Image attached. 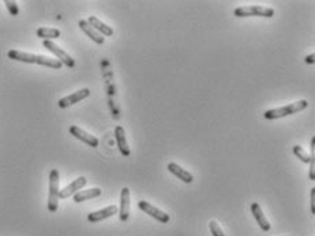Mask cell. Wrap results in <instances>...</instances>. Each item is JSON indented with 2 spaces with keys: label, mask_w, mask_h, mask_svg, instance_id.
Instances as JSON below:
<instances>
[{
  "label": "cell",
  "mask_w": 315,
  "mask_h": 236,
  "mask_svg": "<svg viewBox=\"0 0 315 236\" xmlns=\"http://www.w3.org/2000/svg\"><path fill=\"white\" fill-rule=\"evenodd\" d=\"M10 59L17 62H22V63H36V65L45 66V67H50V69H60L62 63L58 59L49 57L45 55H34V53H29V52H22L18 49H11L7 53Z\"/></svg>",
  "instance_id": "obj_1"
},
{
  "label": "cell",
  "mask_w": 315,
  "mask_h": 236,
  "mask_svg": "<svg viewBox=\"0 0 315 236\" xmlns=\"http://www.w3.org/2000/svg\"><path fill=\"white\" fill-rule=\"evenodd\" d=\"M307 107H308V101H307V100H300V101L288 104L285 107L266 111L265 113H264V116H265V119L273 121V119H280V117H285V116L293 115V113H296V112L304 111Z\"/></svg>",
  "instance_id": "obj_2"
},
{
  "label": "cell",
  "mask_w": 315,
  "mask_h": 236,
  "mask_svg": "<svg viewBox=\"0 0 315 236\" xmlns=\"http://www.w3.org/2000/svg\"><path fill=\"white\" fill-rule=\"evenodd\" d=\"M235 17L238 18H246V17H264V18H272L274 15V10L265 6H243L238 7L233 11Z\"/></svg>",
  "instance_id": "obj_3"
},
{
  "label": "cell",
  "mask_w": 315,
  "mask_h": 236,
  "mask_svg": "<svg viewBox=\"0 0 315 236\" xmlns=\"http://www.w3.org/2000/svg\"><path fill=\"white\" fill-rule=\"evenodd\" d=\"M59 171L52 169L49 173V195H48V210L55 213L59 208Z\"/></svg>",
  "instance_id": "obj_4"
},
{
  "label": "cell",
  "mask_w": 315,
  "mask_h": 236,
  "mask_svg": "<svg viewBox=\"0 0 315 236\" xmlns=\"http://www.w3.org/2000/svg\"><path fill=\"white\" fill-rule=\"evenodd\" d=\"M42 45L45 46V49H48L50 53H54L62 65L67 66V67H70V69L75 66V61H74L73 57H71L67 52L64 51V49H62L59 45H56L54 41L44 40V41H42Z\"/></svg>",
  "instance_id": "obj_5"
},
{
  "label": "cell",
  "mask_w": 315,
  "mask_h": 236,
  "mask_svg": "<svg viewBox=\"0 0 315 236\" xmlns=\"http://www.w3.org/2000/svg\"><path fill=\"white\" fill-rule=\"evenodd\" d=\"M138 208L141 209L142 212H145V213L149 214L150 217L155 218L157 221L163 222V224H165V222L169 221V214L168 213L163 212L161 209L155 208V206H153V205L149 204V202H146V201H139V202H138Z\"/></svg>",
  "instance_id": "obj_6"
},
{
  "label": "cell",
  "mask_w": 315,
  "mask_h": 236,
  "mask_svg": "<svg viewBox=\"0 0 315 236\" xmlns=\"http://www.w3.org/2000/svg\"><path fill=\"white\" fill-rule=\"evenodd\" d=\"M90 96V90L87 88H83L81 90H78L75 93H71L70 96H66V97L60 98L59 102H58V105L60 108H67V107H71L74 104H77V102L82 101L85 100L86 97Z\"/></svg>",
  "instance_id": "obj_7"
},
{
  "label": "cell",
  "mask_w": 315,
  "mask_h": 236,
  "mask_svg": "<svg viewBox=\"0 0 315 236\" xmlns=\"http://www.w3.org/2000/svg\"><path fill=\"white\" fill-rule=\"evenodd\" d=\"M86 183H87L86 178H85V176H79L78 179L71 182L69 186H66L63 190L59 191V199L69 198V197L74 195L75 193H78V191H81V189H83V187L86 186Z\"/></svg>",
  "instance_id": "obj_8"
},
{
  "label": "cell",
  "mask_w": 315,
  "mask_h": 236,
  "mask_svg": "<svg viewBox=\"0 0 315 236\" xmlns=\"http://www.w3.org/2000/svg\"><path fill=\"white\" fill-rule=\"evenodd\" d=\"M70 134L73 135V137H75L77 139H79V141H82L83 144L91 146V148H97V146H98V139H97L94 135L86 133L85 130L79 129L78 126H71V127H70Z\"/></svg>",
  "instance_id": "obj_9"
},
{
  "label": "cell",
  "mask_w": 315,
  "mask_h": 236,
  "mask_svg": "<svg viewBox=\"0 0 315 236\" xmlns=\"http://www.w3.org/2000/svg\"><path fill=\"white\" fill-rule=\"evenodd\" d=\"M116 213H118V208H116L115 205H111V206H107V208L101 209V210L89 213V216H87V221L89 222L102 221V220H107V218L112 217V216H115Z\"/></svg>",
  "instance_id": "obj_10"
},
{
  "label": "cell",
  "mask_w": 315,
  "mask_h": 236,
  "mask_svg": "<svg viewBox=\"0 0 315 236\" xmlns=\"http://www.w3.org/2000/svg\"><path fill=\"white\" fill-rule=\"evenodd\" d=\"M120 221H127L130 217V189L123 187L122 194H120V210H119Z\"/></svg>",
  "instance_id": "obj_11"
},
{
  "label": "cell",
  "mask_w": 315,
  "mask_h": 236,
  "mask_svg": "<svg viewBox=\"0 0 315 236\" xmlns=\"http://www.w3.org/2000/svg\"><path fill=\"white\" fill-rule=\"evenodd\" d=\"M115 139H116V145H118L120 153L123 154L124 157H128L131 154V150L128 148L127 139H126V131H124L122 126H116V129H115Z\"/></svg>",
  "instance_id": "obj_12"
},
{
  "label": "cell",
  "mask_w": 315,
  "mask_h": 236,
  "mask_svg": "<svg viewBox=\"0 0 315 236\" xmlns=\"http://www.w3.org/2000/svg\"><path fill=\"white\" fill-rule=\"evenodd\" d=\"M251 213L254 216V218L256 220V224L259 225V228L264 232H269L270 231V224L268 221V218L265 217V214L262 212L259 204L258 202H252L251 204Z\"/></svg>",
  "instance_id": "obj_13"
},
{
  "label": "cell",
  "mask_w": 315,
  "mask_h": 236,
  "mask_svg": "<svg viewBox=\"0 0 315 236\" xmlns=\"http://www.w3.org/2000/svg\"><path fill=\"white\" fill-rule=\"evenodd\" d=\"M167 168H168V171L171 173H174L176 178H179L184 183H192V181H194V176L191 175V172H188L187 169H184L180 165H178L176 162H169Z\"/></svg>",
  "instance_id": "obj_14"
},
{
  "label": "cell",
  "mask_w": 315,
  "mask_h": 236,
  "mask_svg": "<svg viewBox=\"0 0 315 236\" xmlns=\"http://www.w3.org/2000/svg\"><path fill=\"white\" fill-rule=\"evenodd\" d=\"M87 23H89L96 32L100 33L102 37H104V36L110 37V36L114 34V29L111 28V26H108V25L102 22V21H100L97 17H89V18H87Z\"/></svg>",
  "instance_id": "obj_15"
},
{
  "label": "cell",
  "mask_w": 315,
  "mask_h": 236,
  "mask_svg": "<svg viewBox=\"0 0 315 236\" xmlns=\"http://www.w3.org/2000/svg\"><path fill=\"white\" fill-rule=\"evenodd\" d=\"M78 25H79V28H81V30H82V32L85 33L87 37L90 38V40H93V41L96 42V44H100V45H101V44H104L105 38L102 37V36H101L100 33L96 32L94 29L91 28L90 25L87 23L86 19H81Z\"/></svg>",
  "instance_id": "obj_16"
},
{
  "label": "cell",
  "mask_w": 315,
  "mask_h": 236,
  "mask_svg": "<svg viewBox=\"0 0 315 236\" xmlns=\"http://www.w3.org/2000/svg\"><path fill=\"white\" fill-rule=\"evenodd\" d=\"M101 189L98 187H94V189H89V190H82V191H78L75 194L73 195L74 197V202H77V204H81V202H85L87 199H93V198H97V197H100L101 195Z\"/></svg>",
  "instance_id": "obj_17"
},
{
  "label": "cell",
  "mask_w": 315,
  "mask_h": 236,
  "mask_svg": "<svg viewBox=\"0 0 315 236\" xmlns=\"http://www.w3.org/2000/svg\"><path fill=\"white\" fill-rule=\"evenodd\" d=\"M37 36L48 41H52L54 38L60 37V30L55 28H38L37 29Z\"/></svg>",
  "instance_id": "obj_18"
},
{
  "label": "cell",
  "mask_w": 315,
  "mask_h": 236,
  "mask_svg": "<svg viewBox=\"0 0 315 236\" xmlns=\"http://www.w3.org/2000/svg\"><path fill=\"white\" fill-rule=\"evenodd\" d=\"M293 153H295V156H296L297 158H300V161H303V162L311 161L310 156H308V154L303 150V148L299 146V145H295V146H293Z\"/></svg>",
  "instance_id": "obj_19"
},
{
  "label": "cell",
  "mask_w": 315,
  "mask_h": 236,
  "mask_svg": "<svg viewBox=\"0 0 315 236\" xmlns=\"http://www.w3.org/2000/svg\"><path fill=\"white\" fill-rule=\"evenodd\" d=\"M209 228L213 236H225L224 231L221 229V227L219 225V222L216 221V220H212V221L209 222Z\"/></svg>",
  "instance_id": "obj_20"
},
{
  "label": "cell",
  "mask_w": 315,
  "mask_h": 236,
  "mask_svg": "<svg viewBox=\"0 0 315 236\" xmlns=\"http://www.w3.org/2000/svg\"><path fill=\"white\" fill-rule=\"evenodd\" d=\"M5 5H6V7H7V10H9V13L13 15V17H17V15L19 14L18 5H17L15 2H11V0H6Z\"/></svg>",
  "instance_id": "obj_21"
},
{
  "label": "cell",
  "mask_w": 315,
  "mask_h": 236,
  "mask_svg": "<svg viewBox=\"0 0 315 236\" xmlns=\"http://www.w3.org/2000/svg\"><path fill=\"white\" fill-rule=\"evenodd\" d=\"M311 167H310V173H308V176H310V179L311 181H314L315 179V175H314V171H315V157L314 156H311Z\"/></svg>",
  "instance_id": "obj_22"
},
{
  "label": "cell",
  "mask_w": 315,
  "mask_h": 236,
  "mask_svg": "<svg viewBox=\"0 0 315 236\" xmlns=\"http://www.w3.org/2000/svg\"><path fill=\"white\" fill-rule=\"evenodd\" d=\"M311 213L315 214V189H311Z\"/></svg>",
  "instance_id": "obj_23"
},
{
  "label": "cell",
  "mask_w": 315,
  "mask_h": 236,
  "mask_svg": "<svg viewBox=\"0 0 315 236\" xmlns=\"http://www.w3.org/2000/svg\"><path fill=\"white\" fill-rule=\"evenodd\" d=\"M314 59H315V53H311V55H308L306 57V63H308V65H312L314 63Z\"/></svg>",
  "instance_id": "obj_24"
},
{
  "label": "cell",
  "mask_w": 315,
  "mask_h": 236,
  "mask_svg": "<svg viewBox=\"0 0 315 236\" xmlns=\"http://www.w3.org/2000/svg\"><path fill=\"white\" fill-rule=\"evenodd\" d=\"M314 150H315V138H312L311 139V152L314 153Z\"/></svg>",
  "instance_id": "obj_25"
}]
</instances>
